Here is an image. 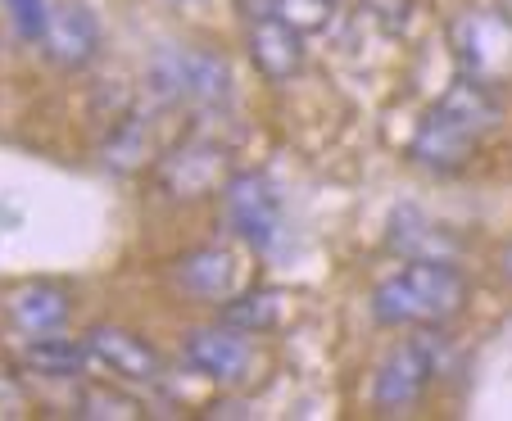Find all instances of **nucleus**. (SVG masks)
<instances>
[{"mask_svg":"<svg viewBox=\"0 0 512 421\" xmlns=\"http://www.w3.org/2000/svg\"><path fill=\"white\" fill-rule=\"evenodd\" d=\"M503 105L494 96V87L458 77L445 96L435 100V109L426 114V123L413 136V159L431 173H458L467 159L476 154V145L499 127Z\"/></svg>","mask_w":512,"mask_h":421,"instance_id":"f257e3e1","label":"nucleus"},{"mask_svg":"<svg viewBox=\"0 0 512 421\" xmlns=\"http://www.w3.org/2000/svg\"><path fill=\"white\" fill-rule=\"evenodd\" d=\"M467 304V277L445 259H413L372 290L381 326H445Z\"/></svg>","mask_w":512,"mask_h":421,"instance_id":"f03ea898","label":"nucleus"},{"mask_svg":"<svg viewBox=\"0 0 512 421\" xmlns=\"http://www.w3.org/2000/svg\"><path fill=\"white\" fill-rule=\"evenodd\" d=\"M454 41V59L463 68V77L485 82V87H508L512 82V19L503 10H463L449 28Z\"/></svg>","mask_w":512,"mask_h":421,"instance_id":"7ed1b4c3","label":"nucleus"},{"mask_svg":"<svg viewBox=\"0 0 512 421\" xmlns=\"http://www.w3.org/2000/svg\"><path fill=\"white\" fill-rule=\"evenodd\" d=\"M150 96L164 105L213 109L232 96V73L209 50H159L150 64Z\"/></svg>","mask_w":512,"mask_h":421,"instance_id":"20e7f679","label":"nucleus"},{"mask_svg":"<svg viewBox=\"0 0 512 421\" xmlns=\"http://www.w3.org/2000/svg\"><path fill=\"white\" fill-rule=\"evenodd\" d=\"M440 349H445V340H440L435 331H417L413 340H404V345L390 349L386 363H381V372H377V390H372L377 408L381 412L413 408V403L431 390L435 376H440Z\"/></svg>","mask_w":512,"mask_h":421,"instance_id":"39448f33","label":"nucleus"},{"mask_svg":"<svg viewBox=\"0 0 512 421\" xmlns=\"http://www.w3.org/2000/svg\"><path fill=\"white\" fill-rule=\"evenodd\" d=\"M227 222L254 249H272L281 240V195L263 173H241L223 186Z\"/></svg>","mask_w":512,"mask_h":421,"instance_id":"423d86ee","label":"nucleus"},{"mask_svg":"<svg viewBox=\"0 0 512 421\" xmlns=\"http://www.w3.org/2000/svg\"><path fill=\"white\" fill-rule=\"evenodd\" d=\"M227 145L204 141V136H191L182 141L164 163H159V186H164L173 200H200V195L218 191L227 182Z\"/></svg>","mask_w":512,"mask_h":421,"instance_id":"0eeeda50","label":"nucleus"},{"mask_svg":"<svg viewBox=\"0 0 512 421\" xmlns=\"http://www.w3.org/2000/svg\"><path fill=\"white\" fill-rule=\"evenodd\" d=\"M82 340H87V349H91L96 363H105L109 372L123 376V381H132V385H159V376H164V358L155 354V345L141 340L136 331H127V326L96 322Z\"/></svg>","mask_w":512,"mask_h":421,"instance_id":"6e6552de","label":"nucleus"},{"mask_svg":"<svg viewBox=\"0 0 512 421\" xmlns=\"http://www.w3.org/2000/svg\"><path fill=\"white\" fill-rule=\"evenodd\" d=\"M182 363L218 385H232V381H241L245 367H250V345H245L241 331H232V326H223V322L200 326V331L186 335Z\"/></svg>","mask_w":512,"mask_h":421,"instance_id":"1a4fd4ad","label":"nucleus"},{"mask_svg":"<svg viewBox=\"0 0 512 421\" xmlns=\"http://www.w3.org/2000/svg\"><path fill=\"white\" fill-rule=\"evenodd\" d=\"M245 50H250V64L259 68L263 77H272V82H290V77L304 68V32H295L290 23H281L277 14H259V19H250Z\"/></svg>","mask_w":512,"mask_h":421,"instance_id":"9d476101","label":"nucleus"},{"mask_svg":"<svg viewBox=\"0 0 512 421\" xmlns=\"http://www.w3.org/2000/svg\"><path fill=\"white\" fill-rule=\"evenodd\" d=\"M46 55L59 68H87L100 50V28L96 14L82 10V5H64V10H50V28L41 37Z\"/></svg>","mask_w":512,"mask_h":421,"instance_id":"9b49d317","label":"nucleus"},{"mask_svg":"<svg viewBox=\"0 0 512 421\" xmlns=\"http://www.w3.org/2000/svg\"><path fill=\"white\" fill-rule=\"evenodd\" d=\"M173 281L186 290V295L200 299H227L236 281V259L227 249H191L186 259H177Z\"/></svg>","mask_w":512,"mask_h":421,"instance_id":"f8f14e48","label":"nucleus"},{"mask_svg":"<svg viewBox=\"0 0 512 421\" xmlns=\"http://www.w3.org/2000/svg\"><path fill=\"white\" fill-rule=\"evenodd\" d=\"M5 313L19 331L41 335V331H59L68 317V295L59 286H46V281H32V286H19L10 299H5Z\"/></svg>","mask_w":512,"mask_h":421,"instance_id":"ddd939ff","label":"nucleus"},{"mask_svg":"<svg viewBox=\"0 0 512 421\" xmlns=\"http://www.w3.org/2000/svg\"><path fill=\"white\" fill-rule=\"evenodd\" d=\"M87 363H91L87 340H68V335L41 331L37 340H28V345H23V367H28V372H37V376H50V381L78 376Z\"/></svg>","mask_w":512,"mask_h":421,"instance_id":"4468645a","label":"nucleus"},{"mask_svg":"<svg viewBox=\"0 0 512 421\" xmlns=\"http://www.w3.org/2000/svg\"><path fill=\"white\" fill-rule=\"evenodd\" d=\"M281 313H286V299H281L277 290H250V295L227 299L218 322L241 335H259V331H272V326L281 322Z\"/></svg>","mask_w":512,"mask_h":421,"instance_id":"2eb2a0df","label":"nucleus"},{"mask_svg":"<svg viewBox=\"0 0 512 421\" xmlns=\"http://www.w3.org/2000/svg\"><path fill=\"white\" fill-rule=\"evenodd\" d=\"M331 0H250V19L259 14H277L281 23H290L295 32H318L331 23Z\"/></svg>","mask_w":512,"mask_h":421,"instance_id":"dca6fc26","label":"nucleus"},{"mask_svg":"<svg viewBox=\"0 0 512 421\" xmlns=\"http://www.w3.org/2000/svg\"><path fill=\"white\" fill-rule=\"evenodd\" d=\"M145 154H150V132H145V123L141 118H123L105 145V163H114V168H136Z\"/></svg>","mask_w":512,"mask_h":421,"instance_id":"f3484780","label":"nucleus"},{"mask_svg":"<svg viewBox=\"0 0 512 421\" xmlns=\"http://www.w3.org/2000/svg\"><path fill=\"white\" fill-rule=\"evenodd\" d=\"M78 417H91V421H105V417L127 421V417H141V403L127 399V394H118V390H105V385H96V390L82 394Z\"/></svg>","mask_w":512,"mask_h":421,"instance_id":"a211bd4d","label":"nucleus"},{"mask_svg":"<svg viewBox=\"0 0 512 421\" xmlns=\"http://www.w3.org/2000/svg\"><path fill=\"white\" fill-rule=\"evenodd\" d=\"M5 10H10V23L23 41H41L50 28V5L46 0H5Z\"/></svg>","mask_w":512,"mask_h":421,"instance_id":"6ab92c4d","label":"nucleus"},{"mask_svg":"<svg viewBox=\"0 0 512 421\" xmlns=\"http://www.w3.org/2000/svg\"><path fill=\"white\" fill-rule=\"evenodd\" d=\"M23 408V399H19V385L10 381V376L0 372V417H14V412Z\"/></svg>","mask_w":512,"mask_h":421,"instance_id":"aec40b11","label":"nucleus"},{"mask_svg":"<svg viewBox=\"0 0 512 421\" xmlns=\"http://www.w3.org/2000/svg\"><path fill=\"white\" fill-rule=\"evenodd\" d=\"M499 272L512 281V245H503V254H499Z\"/></svg>","mask_w":512,"mask_h":421,"instance_id":"412c9836","label":"nucleus"}]
</instances>
